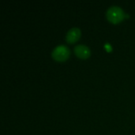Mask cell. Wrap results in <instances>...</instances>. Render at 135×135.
<instances>
[{"label":"cell","instance_id":"cell-1","mask_svg":"<svg viewBox=\"0 0 135 135\" xmlns=\"http://www.w3.org/2000/svg\"><path fill=\"white\" fill-rule=\"evenodd\" d=\"M107 18L112 23H118L120 21L123 19V17L126 16L122 8L117 6H110L107 9Z\"/></svg>","mask_w":135,"mask_h":135},{"label":"cell","instance_id":"cell-2","mask_svg":"<svg viewBox=\"0 0 135 135\" xmlns=\"http://www.w3.org/2000/svg\"><path fill=\"white\" fill-rule=\"evenodd\" d=\"M69 55L70 50L65 45H58L53 49L51 52V56L53 57V59L58 61H63L66 59Z\"/></svg>","mask_w":135,"mask_h":135},{"label":"cell","instance_id":"cell-3","mask_svg":"<svg viewBox=\"0 0 135 135\" xmlns=\"http://www.w3.org/2000/svg\"><path fill=\"white\" fill-rule=\"evenodd\" d=\"M81 35V31L78 28L74 27L68 30L66 35V39L68 43H74L78 40Z\"/></svg>","mask_w":135,"mask_h":135},{"label":"cell","instance_id":"cell-4","mask_svg":"<svg viewBox=\"0 0 135 135\" xmlns=\"http://www.w3.org/2000/svg\"><path fill=\"white\" fill-rule=\"evenodd\" d=\"M74 50V53L76 54V55L81 59L87 58L90 54L89 48L84 44H78V45L75 46Z\"/></svg>","mask_w":135,"mask_h":135},{"label":"cell","instance_id":"cell-5","mask_svg":"<svg viewBox=\"0 0 135 135\" xmlns=\"http://www.w3.org/2000/svg\"><path fill=\"white\" fill-rule=\"evenodd\" d=\"M104 47H105V48L108 51H112V47H111V45L108 44V43H107V44H105V45H104Z\"/></svg>","mask_w":135,"mask_h":135}]
</instances>
